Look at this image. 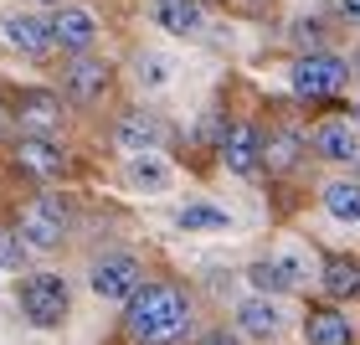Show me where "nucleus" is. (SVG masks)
Here are the masks:
<instances>
[{
  "instance_id": "1",
  "label": "nucleus",
  "mask_w": 360,
  "mask_h": 345,
  "mask_svg": "<svg viewBox=\"0 0 360 345\" xmlns=\"http://www.w3.org/2000/svg\"><path fill=\"white\" fill-rule=\"evenodd\" d=\"M124 330L134 335L139 345H175L180 335L191 330V304L186 294L170 284H144L134 299H129Z\"/></svg>"
},
{
  "instance_id": "2",
  "label": "nucleus",
  "mask_w": 360,
  "mask_h": 345,
  "mask_svg": "<svg viewBox=\"0 0 360 345\" xmlns=\"http://www.w3.org/2000/svg\"><path fill=\"white\" fill-rule=\"evenodd\" d=\"M68 284L62 273H26L21 278V315L37 325V330H57L68 320Z\"/></svg>"
},
{
  "instance_id": "3",
  "label": "nucleus",
  "mask_w": 360,
  "mask_h": 345,
  "mask_svg": "<svg viewBox=\"0 0 360 345\" xmlns=\"http://www.w3.org/2000/svg\"><path fill=\"white\" fill-rule=\"evenodd\" d=\"M15 232H21L26 248H57L62 232H68V201L52 191H41V196H31V201L21 206V222H15Z\"/></svg>"
},
{
  "instance_id": "4",
  "label": "nucleus",
  "mask_w": 360,
  "mask_h": 345,
  "mask_svg": "<svg viewBox=\"0 0 360 345\" xmlns=\"http://www.w3.org/2000/svg\"><path fill=\"white\" fill-rule=\"evenodd\" d=\"M88 289L98 294V299H108V304H129V299L144 289V263L129 258V253H108V258L93 263Z\"/></svg>"
},
{
  "instance_id": "5",
  "label": "nucleus",
  "mask_w": 360,
  "mask_h": 345,
  "mask_svg": "<svg viewBox=\"0 0 360 345\" xmlns=\"http://www.w3.org/2000/svg\"><path fill=\"white\" fill-rule=\"evenodd\" d=\"M350 83V68L335 52H304L293 62V93L299 98H335Z\"/></svg>"
},
{
  "instance_id": "6",
  "label": "nucleus",
  "mask_w": 360,
  "mask_h": 345,
  "mask_svg": "<svg viewBox=\"0 0 360 345\" xmlns=\"http://www.w3.org/2000/svg\"><path fill=\"white\" fill-rule=\"evenodd\" d=\"M98 15L88 11V6H57V15H52V42L62 46V52H72V57H83V52H93L98 46Z\"/></svg>"
},
{
  "instance_id": "7",
  "label": "nucleus",
  "mask_w": 360,
  "mask_h": 345,
  "mask_svg": "<svg viewBox=\"0 0 360 345\" xmlns=\"http://www.w3.org/2000/svg\"><path fill=\"white\" fill-rule=\"evenodd\" d=\"M221 165L242 180H252L263 170V134L252 124H226L221 129Z\"/></svg>"
},
{
  "instance_id": "8",
  "label": "nucleus",
  "mask_w": 360,
  "mask_h": 345,
  "mask_svg": "<svg viewBox=\"0 0 360 345\" xmlns=\"http://www.w3.org/2000/svg\"><path fill=\"white\" fill-rule=\"evenodd\" d=\"M108 77H113L108 62L93 57V52H83V57L68 62V73H62V93H68L72 104H98V98L108 93Z\"/></svg>"
},
{
  "instance_id": "9",
  "label": "nucleus",
  "mask_w": 360,
  "mask_h": 345,
  "mask_svg": "<svg viewBox=\"0 0 360 345\" xmlns=\"http://www.w3.org/2000/svg\"><path fill=\"white\" fill-rule=\"evenodd\" d=\"M15 124H21V134L52 139L62 129V98L46 93V88H26L21 98H15Z\"/></svg>"
},
{
  "instance_id": "10",
  "label": "nucleus",
  "mask_w": 360,
  "mask_h": 345,
  "mask_svg": "<svg viewBox=\"0 0 360 345\" xmlns=\"http://www.w3.org/2000/svg\"><path fill=\"white\" fill-rule=\"evenodd\" d=\"M15 165L26 175H37V180H57L68 170V155H62V144L41 139V134H21L15 139Z\"/></svg>"
},
{
  "instance_id": "11",
  "label": "nucleus",
  "mask_w": 360,
  "mask_h": 345,
  "mask_svg": "<svg viewBox=\"0 0 360 345\" xmlns=\"http://www.w3.org/2000/svg\"><path fill=\"white\" fill-rule=\"evenodd\" d=\"M0 31H6V46L21 57H46L52 52V21H41V15H6L0 21Z\"/></svg>"
},
{
  "instance_id": "12",
  "label": "nucleus",
  "mask_w": 360,
  "mask_h": 345,
  "mask_svg": "<svg viewBox=\"0 0 360 345\" xmlns=\"http://www.w3.org/2000/svg\"><path fill=\"white\" fill-rule=\"evenodd\" d=\"M160 134H165V129H160V119L155 113H124L119 124H113V144H119L124 155H144V150H160Z\"/></svg>"
},
{
  "instance_id": "13",
  "label": "nucleus",
  "mask_w": 360,
  "mask_h": 345,
  "mask_svg": "<svg viewBox=\"0 0 360 345\" xmlns=\"http://www.w3.org/2000/svg\"><path fill=\"white\" fill-rule=\"evenodd\" d=\"M237 330L252 335V340H273L278 330H283V315H278V304L268 299V294H257V299L237 304Z\"/></svg>"
},
{
  "instance_id": "14",
  "label": "nucleus",
  "mask_w": 360,
  "mask_h": 345,
  "mask_svg": "<svg viewBox=\"0 0 360 345\" xmlns=\"http://www.w3.org/2000/svg\"><path fill=\"white\" fill-rule=\"evenodd\" d=\"M314 144H319V155H324V160H340V165H360V129H355L350 119L324 124L319 134H314Z\"/></svg>"
},
{
  "instance_id": "15",
  "label": "nucleus",
  "mask_w": 360,
  "mask_h": 345,
  "mask_svg": "<svg viewBox=\"0 0 360 345\" xmlns=\"http://www.w3.org/2000/svg\"><path fill=\"white\" fill-rule=\"evenodd\" d=\"M155 21L170 37H195L206 26V11H201V0H155Z\"/></svg>"
},
{
  "instance_id": "16",
  "label": "nucleus",
  "mask_w": 360,
  "mask_h": 345,
  "mask_svg": "<svg viewBox=\"0 0 360 345\" xmlns=\"http://www.w3.org/2000/svg\"><path fill=\"white\" fill-rule=\"evenodd\" d=\"M304 335H309V345H350V340H355L350 320L340 315V309H309Z\"/></svg>"
},
{
  "instance_id": "17",
  "label": "nucleus",
  "mask_w": 360,
  "mask_h": 345,
  "mask_svg": "<svg viewBox=\"0 0 360 345\" xmlns=\"http://www.w3.org/2000/svg\"><path fill=\"white\" fill-rule=\"evenodd\" d=\"M319 289L330 294V299H355L360 294V263L355 258H330L319 268Z\"/></svg>"
},
{
  "instance_id": "18",
  "label": "nucleus",
  "mask_w": 360,
  "mask_h": 345,
  "mask_svg": "<svg viewBox=\"0 0 360 345\" xmlns=\"http://www.w3.org/2000/svg\"><path fill=\"white\" fill-rule=\"evenodd\" d=\"M304 155V139L293 129H278V134H263V170H293Z\"/></svg>"
},
{
  "instance_id": "19",
  "label": "nucleus",
  "mask_w": 360,
  "mask_h": 345,
  "mask_svg": "<svg viewBox=\"0 0 360 345\" xmlns=\"http://www.w3.org/2000/svg\"><path fill=\"white\" fill-rule=\"evenodd\" d=\"M175 222L186 227V232H226V227H232V211L211 206V201H191V206L175 211Z\"/></svg>"
},
{
  "instance_id": "20",
  "label": "nucleus",
  "mask_w": 360,
  "mask_h": 345,
  "mask_svg": "<svg viewBox=\"0 0 360 345\" xmlns=\"http://www.w3.org/2000/svg\"><path fill=\"white\" fill-rule=\"evenodd\" d=\"M319 196L335 222H360V180H330Z\"/></svg>"
},
{
  "instance_id": "21",
  "label": "nucleus",
  "mask_w": 360,
  "mask_h": 345,
  "mask_svg": "<svg viewBox=\"0 0 360 345\" xmlns=\"http://www.w3.org/2000/svg\"><path fill=\"white\" fill-rule=\"evenodd\" d=\"M129 186H139V191H165V186H170V165H165L155 150L129 155Z\"/></svg>"
},
{
  "instance_id": "22",
  "label": "nucleus",
  "mask_w": 360,
  "mask_h": 345,
  "mask_svg": "<svg viewBox=\"0 0 360 345\" xmlns=\"http://www.w3.org/2000/svg\"><path fill=\"white\" fill-rule=\"evenodd\" d=\"M134 83H139V88H150V93L170 88V57H160V52H144V57L134 62Z\"/></svg>"
},
{
  "instance_id": "23",
  "label": "nucleus",
  "mask_w": 360,
  "mask_h": 345,
  "mask_svg": "<svg viewBox=\"0 0 360 345\" xmlns=\"http://www.w3.org/2000/svg\"><path fill=\"white\" fill-rule=\"evenodd\" d=\"M248 278H252V289H257V294H283V289H288V278H283V268H278L273 258H268V263H252Z\"/></svg>"
},
{
  "instance_id": "24",
  "label": "nucleus",
  "mask_w": 360,
  "mask_h": 345,
  "mask_svg": "<svg viewBox=\"0 0 360 345\" xmlns=\"http://www.w3.org/2000/svg\"><path fill=\"white\" fill-rule=\"evenodd\" d=\"M273 263H278V268H283V278H288V289H299V284H309V273H314V268H309V258H304L299 248H283V253H278Z\"/></svg>"
},
{
  "instance_id": "25",
  "label": "nucleus",
  "mask_w": 360,
  "mask_h": 345,
  "mask_svg": "<svg viewBox=\"0 0 360 345\" xmlns=\"http://www.w3.org/2000/svg\"><path fill=\"white\" fill-rule=\"evenodd\" d=\"M0 268H11V273L26 268V242H21V232H0Z\"/></svg>"
},
{
  "instance_id": "26",
  "label": "nucleus",
  "mask_w": 360,
  "mask_h": 345,
  "mask_svg": "<svg viewBox=\"0 0 360 345\" xmlns=\"http://www.w3.org/2000/svg\"><path fill=\"white\" fill-rule=\"evenodd\" d=\"M293 42H299L304 52H319V42H324V26H319V21H293Z\"/></svg>"
},
{
  "instance_id": "27",
  "label": "nucleus",
  "mask_w": 360,
  "mask_h": 345,
  "mask_svg": "<svg viewBox=\"0 0 360 345\" xmlns=\"http://www.w3.org/2000/svg\"><path fill=\"white\" fill-rule=\"evenodd\" d=\"M201 345H242V340H237V335H226V330H211Z\"/></svg>"
},
{
  "instance_id": "28",
  "label": "nucleus",
  "mask_w": 360,
  "mask_h": 345,
  "mask_svg": "<svg viewBox=\"0 0 360 345\" xmlns=\"http://www.w3.org/2000/svg\"><path fill=\"white\" fill-rule=\"evenodd\" d=\"M340 15H345V21H360V0H340Z\"/></svg>"
},
{
  "instance_id": "29",
  "label": "nucleus",
  "mask_w": 360,
  "mask_h": 345,
  "mask_svg": "<svg viewBox=\"0 0 360 345\" xmlns=\"http://www.w3.org/2000/svg\"><path fill=\"white\" fill-rule=\"evenodd\" d=\"M41 6H62V0H41Z\"/></svg>"
},
{
  "instance_id": "30",
  "label": "nucleus",
  "mask_w": 360,
  "mask_h": 345,
  "mask_svg": "<svg viewBox=\"0 0 360 345\" xmlns=\"http://www.w3.org/2000/svg\"><path fill=\"white\" fill-rule=\"evenodd\" d=\"M0 129H6V108H0Z\"/></svg>"
}]
</instances>
